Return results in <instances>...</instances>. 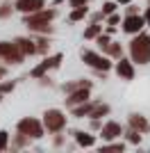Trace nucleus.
<instances>
[{"label":"nucleus","mask_w":150,"mask_h":153,"mask_svg":"<svg viewBox=\"0 0 150 153\" xmlns=\"http://www.w3.org/2000/svg\"><path fill=\"white\" fill-rule=\"evenodd\" d=\"M116 71H118V76H123L125 80H132V78H134V69H132V64L127 62V59H121Z\"/></svg>","instance_id":"obj_9"},{"label":"nucleus","mask_w":150,"mask_h":153,"mask_svg":"<svg viewBox=\"0 0 150 153\" xmlns=\"http://www.w3.org/2000/svg\"><path fill=\"white\" fill-rule=\"evenodd\" d=\"M82 59H84L87 64H91L93 69H102V71H107L109 66H112L105 57H100V55H96V53H91V51H82Z\"/></svg>","instance_id":"obj_6"},{"label":"nucleus","mask_w":150,"mask_h":153,"mask_svg":"<svg viewBox=\"0 0 150 153\" xmlns=\"http://www.w3.org/2000/svg\"><path fill=\"white\" fill-rule=\"evenodd\" d=\"M87 16V7H77L73 14H71V21H80V19H84Z\"/></svg>","instance_id":"obj_17"},{"label":"nucleus","mask_w":150,"mask_h":153,"mask_svg":"<svg viewBox=\"0 0 150 153\" xmlns=\"http://www.w3.org/2000/svg\"><path fill=\"white\" fill-rule=\"evenodd\" d=\"M12 89H14V85H12V82H5L2 87H0V91H12Z\"/></svg>","instance_id":"obj_23"},{"label":"nucleus","mask_w":150,"mask_h":153,"mask_svg":"<svg viewBox=\"0 0 150 153\" xmlns=\"http://www.w3.org/2000/svg\"><path fill=\"white\" fill-rule=\"evenodd\" d=\"M118 135H121V126L114 123V121H109L102 128V137H105V140H114V137H118Z\"/></svg>","instance_id":"obj_11"},{"label":"nucleus","mask_w":150,"mask_h":153,"mask_svg":"<svg viewBox=\"0 0 150 153\" xmlns=\"http://www.w3.org/2000/svg\"><path fill=\"white\" fill-rule=\"evenodd\" d=\"M98 32H100V25H91L87 32H84V37H96Z\"/></svg>","instance_id":"obj_19"},{"label":"nucleus","mask_w":150,"mask_h":153,"mask_svg":"<svg viewBox=\"0 0 150 153\" xmlns=\"http://www.w3.org/2000/svg\"><path fill=\"white\" fill-rule=\"evenodd\" d=\"M77 142H80L82 146H91V144H93V137L87 135V133H77Z\"/></svg>","instance_id":"obj_15"},{"label":"nucleus","mask_w":150,"mask_h":153,"mask_svg":"<svg viewBox=\"0 0 150 153\" xmlns=\"http://www.w3.org/2000/svg\"><path fill=\"white\" fill-rule=\"evenodd\" d=\"M16 7L25 14H32V12H39V9L43 7V0H18Z\"/></svg>","instance_id":"obj_8"},{"label":"nucleus","mask_w":150,"mask_h":153,"mask_svg":"<svg viewBox=\"0 0 150 153\" xmlns=\"http://www.w3.org/2000/svg\"><path fill=\"white\" fill-rule=\"evenodd\" d=\"M87 98H89V87H80V91H75L66 103H68V105H77V103H84Z\"/></svg>","instance_id":"obj_12"},{"label":"nucleus","mask_w":150,"mask_h":153,"mask_svg":"<svg viewBox=\"0 0 150 153\" xmlns=\"http://www.w3.org/2000/svg\"><path fill=\"white\" fill-rule=\"evenodd\" d=\"M84 2H89V0H71V5H73V7H82Z\"/></svg>","instance_id":"obj_24"},{"label":"nucleus","mask_w":150,"mask_h":153,"mask_svg":"<svg viewBox=\"0 0 150 153\" xmlns=\"http://www.w3.org/2000/svg\"><path fill=\"white\" fill-rule=\"evenodd\" d=\"M107 112H109V108H107V105H96L93 112H91V117H93V119H98V117L107 114Z\"/></svg>","instance_id":"obj_16"},{"label":"nucleus","mask_w":150,"mask_h":153,"mask_svg":"<svg viewBox=\"0 0 150 153\" xmlns=\"http://www.w3.org/2000/svg\"><path fill=\"white\" fill-rule=\"evenodd\" d=\"M146 21H148V23H150V12H148V16H146Z\"/></svg>","instance_id":"obj_27"},{"label":"nucleus","mask_w":150,"mask_h":153,"mask_svg":"<svg viewBox=\"0 0 150 153\" xmlns=\"http://www.w3.org/2000/svg\"><path fill=\"white\" fill-rule=\"evenodd\" d=\"M118 23V16H109V25H116Z\"/></svg>","instance_id":"obj_26"},{"label":"nucleus","mask_w":150,"mask_h":153,"mask_svg":"<svg viewBox=\"0 0 150 153\" xmlns=\"http://www.w3.org/2000/svg\"><path fill=\"white\" fill-rule=\"evenodd\" d=\"M132 59L139 64H148L150 62V37L148 34H139L134 41L130 44Z\"/></svg>","instance_id":"obj_1"},{"label":"nucleus","mask_w":150,"mask_h":153,"mask_svg":"<svg viewBox=\"0 0 150 153\" xmlns=\"http://www.w3.org/2000/svg\"><path fill=\"white\" fill-rule=\"evenodd\" d=\"M130 123H132V128H137V130H141V133L148 130V121H146L143 117H139V114H132L130 117Z\"/></svg>","instance_id":"obj_13"},{"label":"nucleus","mask_w":150,"mask_h":153,"mask_svg":"<svg viewBox=\"0 0 150 153\" xmlns=\"http://www.w3.org/2000/svg\"><path fill=\"white\" fill-rule=\"evenodd\" d=\"M5 146H7V133H5V130H0V151H2Z\"/></svg>","instance_id":"obj_20"},{"label":"nucleus","mask_w":150,"mask_h":153,"mask_svg":"<svg viewBox=\"0 0 150 153\" xmlns=\"http://www.w3.org/2000/svg\"><path fill=\"white\" fill-rule=\"evenodd\" d=\"M52 16H55L52 9H50V12H41V9H39V12H34L32 16H27L25 23H27L32 30H46V25H48V21L52 19Z\"/></svg>","instance_id":"obj_2"},{"label":"nucleus","mask_w":150,"mask_h":153,"mask_svg":"<svg viewBox=\"0 0 150 153\" xmlns=\"http://www.w3.org/2000/svg\"><path fill=\"white\" fill-rule=\"evenodd\" d=\"M0 73H2V71H0Z\"/></svg>","instance_id":"obj_28"},{"label":"nucleus","mask_w":150,"mask_h":153,"mask_svg":"<svg viewBox=\"0 0 150 153\" xmlns=\"http://www.w3.org/2000/svg\"><path fill=\"white\" fill-rule=\"evenodd\" d=\"M43 117H46V119H43V121H46V128H48V130H52V133L62 130L64 123H66V117H64L59 110H48Z\"/></svg>","instance_id":"obj_3"},{"label":"nucleus","mask_w":150,"mask_h":153,"mask_svg":"<svg viewBox=\"0 0 150 153\" xmlns=\"http://www.w3.org/2000/svg\"><path fill=\"white\" fill-rule=\"evenodd\" d=\"M130 140H132V142H139V140H141V135L137 133V128H134V130H130Z\"/></svg>","instance_id":"obj_22"},{"label":"nucleus","mask_w":150,"mask_h":153,"mask_svg":"<svg viewBox=\"0 0 150 153\" xmlns=\"http://www.w3.org/2000/svg\"><path fill=\"white\" fill-rule=\"evenodd\" d=\"M16 44L21 46V51H23V53H30V55L37 51V46H32V41H27V39H18Z\"/></svg>","instance_id":"obj_14"},{"label":"nucleus","mask_w":150,"mask_h":153,"mask_svg":"<svg viewBox=\"0 0 150 153\" xmlns=\"http://www.w3.org/2000/svg\"><path fill=\"white\" fill-rule=\"evenodd\" d=\"M109 44H112V41H109V37H98V46H100V48H105V51H107V48H109Z\"/></svg>","instance_id":"obj_18"},{"label":"nucleus","mask_w":150,"mask_h":153,"mask_svg":"<svg viewBox=\"0 0 150 153\" xmlns=\"http://www.w3.org/2000/svg\"><path fill=\"white\" fill-rule=\"evenodd\" d=\"M114 7H116L114 2H107V5L102 7V14H112V12H114Z\"/></svg>","instance_id":"obj_21"},{"label":"nucleus","mask_w":150,"mask_h":153,"mask_svg":"<svg viewBox=\"0 0 150 153\" xmlns=\"http://www.w3.org/2000/svg\"><path fill=\"white\" fill-rule=\"evenodd\" d=\"M9 7H12V5H5V7H2V9H0V16H7V14H9Z\"/></svg>","instance_id":"obj_25"},{"label":"nucleus","mask_w":150,"mask_h":153,"mask_svg":"<svg viewBox=\"0 0 150 153\" xmlns=\"http://www.w3.org/2000/svg\"><path fill=\"white\" fill-rule=\"evenodd\" d=\"M143 23H146V19H141V16H134V14H130L127 19H125V25H123V30L125 32H139L141 27H143Z\"/></svg>","instance_id":"obj_7"},{"label":"nucleus","mask_w":150,"mask_h":153,"mask_svg":"<svg viewBox=\"0 0 150 153\" xmlns=\"http://www.w3.org/2000/svg\"><path fill=\"white\" fill-rule=\"evenodd\" d=\"M59 59H62L59 55H55V57L46 59V62L41 64V66H37V69L32 71V76H37V78H39V76H43V71H46V69H52V66H57V64H59Z\"/></svg>","instance_id":"obj_10"},{"label":"nucleus","mask_w":150,"mask_h":153,"mask_svg":"<svg viewBox=\"0 0 150 153\" xmlns=\"http://www.w3.org/2000/svg\"><path fill=\"white\" fill-rule=\"evenodd\" d=\"M25 53L21 51V46L18 44H0V57H5L7 62H21L23 59Z\"/></svg>","instance_id":"obj_4"},{"label":"nucleus","mask_w":150,"mask_h":153,"mask_svg":"<svg viewBox=\"0 0 150 153\" xmlns=\"http://www.w3.org/2000/svg\"><path fill=\"white\" fill-rule=\"evenodd\" d=\"M18 130H21V135H27V137H41L43 135V128H41V123L37 119H23L18 123Z\"/></svg>","instance_id":"obj_5"}]
</instances>
